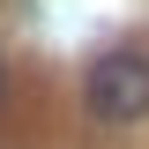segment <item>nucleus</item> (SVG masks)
I'll list each match as a JSON object with an SVG mask.
<instances>
[{
    "label": "nucleus",
    "instance_id": "f257e3e1",
    "mask_svg": "<svg viewBox=\"0 0 149 149\" xmlns=\"http://www.w3.org/2000/svg\"><path fill=\"white\" fill-rule=\"evenodd\" d=\"M82 104H90L97 127H134V119H149V52H134V45L104 52L90 67V82H82Z\"/></svg>",
    "mask_w": 149,
    "mask_h": 149
},
{
    "label": "nucleus",
    "instance_id": "f03ea898",
    "mask_svg": "<svg viewBox=\"0 0 149 149\" xmlns=\"http://www.w3.org/2000/svg\"><path fill=\"white\" fill-rule=\"evenodd\" d=\"M0 104H8V60H0Z\"/></svg>",
    "mask_w": 149,
    "mask_h": 149
}]
</instances>
